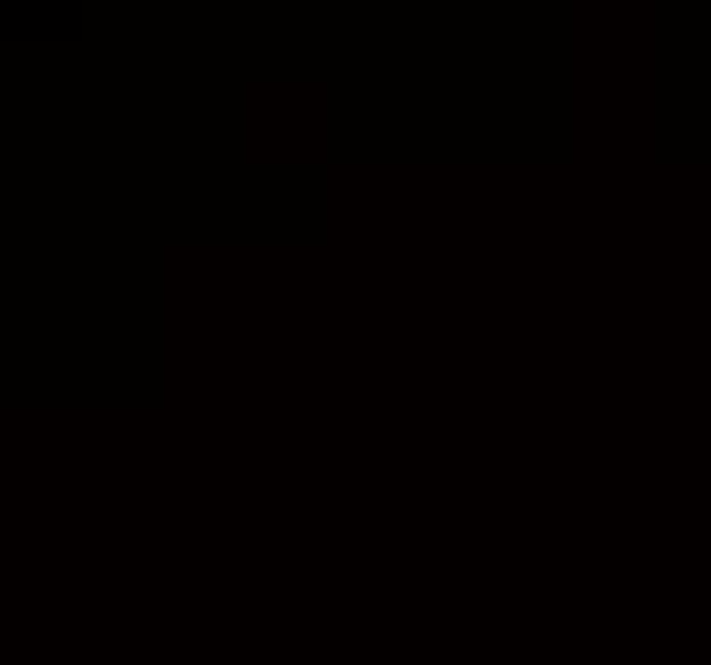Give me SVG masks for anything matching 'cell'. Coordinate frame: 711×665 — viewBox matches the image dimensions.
I'll return each instance as SVG.
<instances>
[]
</instances>
